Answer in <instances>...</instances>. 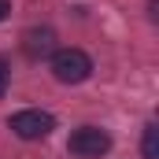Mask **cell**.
Returning a JSON list of instances; mask_svg holds the SVG:
<instances>
[{"mask_svg": "<svg viewBox=\"0 0 159 159\" xmlns=\"http://www.w3.org/2000/svg\"><path fill=\"white\" fill-rule=\"evenodd\" d=\"M67 152L78 159H100L111 152V133L100 129V126H78L67 141Z\"/></svg>", "mask_w": 159, "mask_h": 159, "instance_id": "7a4b0ae2", "label": "cell"}, {"mask_svg": "<svg viewBox=\"0 0 159 159\" xmlns=\"http://www.w3.org/2000/svg\"><path fill=\"white\" fill-rule=\"evenodd\" d=\"M22 52H26L30 59H48V56L56 52V30H48V26L26 30V34H22Z\"/></svg>", "mask_w": 159, "mask_h": 159, "instance_id": "277c9868", "label": "cell"}, {"mask_svg": "<svg viewBox=\"0 0 159 159\" xmlns=\"http://www.w3.org/2000/svg\"><path fill=\"white\" fill-rule=\"evenodd\" d=\"M156 15H159V0H148V19L156 22Z\"/></svg>", "mask_w": 159, "mask_h": 159, "instance_id": "52a82bcc", "label": "cell"}, {"mask_svg": "<svg viewBox=\"0 0 159 159\" xmlns=\"http://www.w3.org/2000/svg\"><path fill=\"white\" fill-rule=\"evenodd\" d=\"M48 63H52L56 81H63V85H81V81L93 74V59L81 48H56L48 56Z\"/></svg>", "mask_w": 159, "mask_h": 159, "instance_id": "6da1fadb", "label": "cell"}, {"mask_svg": "<svg viewBox=\"0 0 159 159\" xmlns=\"http://www.w3.org/2000/svg\"><path fill=\"white\" fill-rule=\"evenodd\" d=\"M141 152H144V159H159V126H156V122H148V126H144Z\"/></svg>", "mask_w": 159, "mask_h": 159, "instance_id": "5b68a950", "label": "cell"}, {"mask_svg": "<svg viewBox=\"0 0 159 159\" xmlns=\"http://www.w3.org/2000/svg\"><path fill=\"white\" fill-rule=\"evenodd\" d=\"M7 11H11V0H0V22L7 19Z\"/></svg>", "mask_w": 159, "mask_h": 159, "instance_id": "ba28073f", "label": "cell"}, {"mask_svg": "<svg viewBox=\"0 0 159 159\" xmlns=\"http://www.w3.org/2000/svg\"><path fill=\"white\" fill-rule=\"evenodd\" d=\"M7 85H11V67H7V59L0 56V96L7 93Z\"/></svg>", "mask_w": 159, "mask_h": 159, "instance_id": "8992f818", "label": "cell"}, {"mask_svg": "<svg viewBox=\"0 0 159 159\" xmlns=\"http://www.w3.org/2000/svg\"><path fill=\"white\" fill-rule=\"evenodd\" d=\"M7 126H11V133H15V137H22V141H44V137L56 129V119H52L48 111L30 107V111L11 115V119H7Z\"/></svg>", "mask_w": 159, "mask_h": 159, "instance_id": "3957f363", "label": "cell"}]
</instances>
